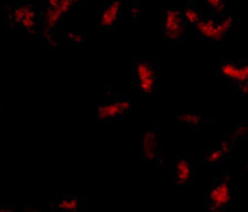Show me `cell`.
Returning a JSON list of instances; mask_svg holds the SVG:
<instances>
[{"label":"cell","mask_w":248,"mask_h":212,"mask_svg":"<svg viewBox=\"0 0 248 212\" xmlns=\"http://www.w3.org/2000/svg\"><path fill=\"white\" fill-rule=\"evenodd\" d=\"M230 178L226 175L223 178L217 179L206 192L205 208L211 211L224 210L230 204Z\"/></svg>","instance_id":"1"},{"label":"cell","mask_w":248,"mask_h":212,"mask_svg":"<svg viewBox=\"0 0 248 212\" xmlns=\"http://www.w3.org/2000/svg\"><path fill=\"white\" fill-rule=\"evenodd\" d=\"M186 29V22L179 8L171 7L164 11L161 24V35L163 39L178 40L183 38Z\"/></svg>","instance_id":"2"},{"label":"cell","mask_w":248,"mask_h":212,"mask_svg":"<svg viewBox=\"0 0 248 212\" xmlns=\"http://www.w3.org/2000/svg\"><path fill=\"white\" fill-rule=\"evenodd\" d=\"M122 12V0H112L109 5L102 9L98 17V26L101 30H110L118 21Z\"/></svg>","instance_id":"3"},{"label":"cell","mask_w":248,"mask_h":212,"mask_svg":"<svg viewBox=\"0 0 248 212\" xmlns=\"http://www.w3.org/2000/svg\"><path fill=\"white\" fill-rule=\"evenodd\" d=\"M221 74L232 83L247 82L248 67L246 63L223 62L221 66Z\"/></svg>","instance_id":"4"},{"label":"cell","mask_w":248,"mask_h":212,"mask_svg":"<svg viewBox=\"0 0 248 212\" xmlns=\"http://www.w3.org/2000/svg\"><path fill=\"white\" fill-rule=\"evenodd\" d=\"M140 150H142V158L146 159L150 163L155 161L157 157V129L156 125L152 126L150 130L143 133L142 137V146H140Z\"/></svg>","instance_id":"5"},{"label":"cell","mask_w":248,"mask_h":212,"mask_svg":"<svg viewBox=\"0 0 248 212\" xmlns=\"http://www.w3.org/2000/svg\"><path fill=\"white\" fill-rule=\"evenodd\" d=\"M124 115H125V112L120 106L118 98L110 104H98L96 106V120L98 122L117 119Z\"/></svg>","instance_id":"6"},{"label":"cell","mask_w":248,"mask_h":212,"mask_svg":"<svg viewBox=\"0 0 248 212\" xmlns=\"http://www.w3.org/2000/svg\"><path fill=\"white\" fill-rule=\"evenodd\" d=\"M177 175L173 183L177 185H187L193 180V163L188 159L175 160Z\"/></svg>","instance_id":"7"},{"label":"cell","mask_w":248,"mask_h":212,"mask_svg":"<svg viewBox=\"0 0 248 212\" xmlns=\"http://www.w3.org/2000/svg\"><path fill=\"white\" fill-rule=\"evenodd\" d=\"M134 77H135L136 82L145 79H151V77H157L155 63L152 62V60H137L135 67H134Z\"/></svg>","instance_id":"8"},{"label":"cell","mask_w":248,"mask_h":212,"mask_svg":"<svg viewBox=\"0 0 248 212\" xmlns=\"http://www.w3.org/2000/svg\"><path fill=\"white\" fill-rule=\"evenodd\" d=\"M216 23H217V21L214 19V17H212V16L201 18L200 21L195 24L199 35L202 36V38H206L210 40L212 39Z\"/></svg>","instance_id":"9"},{"label":"cell","mask_w":248,"mask_h":212,"mask_svg":"<svg viewBox=\"0 0 248 212\" xmlns=\"http://www.w3.org/2000/svg\"><path fill=\"white\" fill-rule=\"evenodd\" d=\"M55 208L62 211H77L79 208V202L76 197H60Z\"/></svg>","instance_id":"10"},{"label":"cell","mask_w":248,"mask_h":212,"mask_svg":"<svg viewBox=\"0 0 248 212\" xmlns=\"http://www.w3.org/2000/svg\"><path fill=\"white\" fill-rule=\"evenodd\" d=\"M136 84L142 93H145V94L153 93L154 91L156 90L157 77H151V79L139 81V82H136Z\"/></svg>","instance_id":"11"},{"label":"cell","mask_w":248,"mask_h":212,"mask_svg":"<svg viewBox=\"0 0 248 212\" xmlns=\"http://www.w3.org/2000/svg\"><path fill=\"white\" fill-rule=\"evenodd\" d=\"M183 16L185 22L189 23V24L195 25L197 22L202 18V13L199 9L195 7H192V6H188V7L185 8V11L183 12Z\"/></svg>","instance_id":"12"},{"label":"cell","mask_w":248,"mask_h":212,"mask_svg":"<svg viewBox=\"0 0 248 212\" xmlns=\"http://www.w3.org/2000/svg\"><path fill=\"white\" fill-rule=\"evenodd\" d=\"M223 159V153L221 150H210L206 151L205 157H204L203 163L204 164H210V166H214V164L221 163Z\"/></svg>","instance_id":"13"},{"label":"cell","mask_w":248,"mask_h":212,"mask_svg":"<svg viewBox=\"0 0 248 212\" xmlns=\"http://www.w3.org/2000/svg\"><path fill=\"white\" fill-rule=\"evenodd\" d=\"M179 122L185 123L187 125H192L195 127H200L203 125L204 123V118L203 116H199V115H178L177 116Z\"/></svg>","instance_id":"14"},{"label":"cell","mask_w":248,"mask_h":212,"mask_svg":"<svg viewBox=\"0 0 248 212\" xmlns=\"http://www.w3.org/2000/svg\"><path fill=\"white\" fill-rule=\"evenodd\" d=\"M69 39L76 46H83L85 43V35L83 33H69Z\"/></svg>","instance_id":"15"},{"label":"cell","mask_w":248,"mask_h":212,"mask_svg":"<svg viewBox=\"0 0 248 212\" xmlns=\"http://www.w3.org/2000/svg\"><path fill=\"white\" fill-rule=\"evenodd\" d=\"M205 1L209 4L211 8L219 13L222 12L223 8L226 7V0H205Z\"/></svg>","instance_id":"16"},{"label":"cell","mask_w":248,"mask_h":212,"mask_svg":"<svg viewBox=\"0 0 248 212\" xmlns=\"http://www.w3.org/2000/svg\"><path fill=\"white\" fill-rule=\"evenodd\" d=\"M118 99H119L120 106H122V108L124 109V112H125V114L129 113L130 109H132V101H130L129 98L120 97V98H118Z\"/></svg>","instance_id":"17"},{"label":"cell","mask_w":248,"mask_h":212,"mask_svg":"<svg viewBox=\"0 0 248 212\" xmlns=\"http://www.w3.org/2000/svg\"><path fill=\"white\" fill-rule=\"evenodd\" d=\"M24 8H23V6H18V7H16L14 9V13H13V19L16 23H21V21L23 18H24Z\"/></svg>","instance_id":"18"},{"label":"cell","mask_w":248,"mask_h":212,"mask_svg":"<svg viewBox=\"0 0 248 212\" xmlns=\"http://www.w3.org/2000/svg\"><path fill=\"white\" fill-rule=\"evenodd\" d=\"M246 133H247V127L246 125H238V127L233 130V137H246Z\"/></svg>","instance_id":"19"},{"label":"cell","mask_w":248,"mask_h":212,"mask_svg":"<svg viewBox=\"0 0 248 212\" xmlns=\"http://www.w3.org/2000/svg\"><path fill=\"white\" fill-rule=\"evenodd\" d=\"M230 150H231V142H230V141H228V140L222 141V143H221V152L223 153V156H227V154H229Z\"/></svg>","instance_id":"20"},{"label":"cell","mask_w":248,"mask_h":212,"mask_svg":"<svg viewBox=\"0 0 248 212\" xmlns=\"http://www.w3.org/2000/svg\"><path fill=\"white\" fill-rule=\"evenodd\" d=\"M237 87H238V91L245 96V94H247V87H248V84L247 82H241V83H238L237 84Z\"/></svg>","instance_id":"21"},{"label":"cell","mask_w":248,"mask_h":212,"mask_svg":"<svg viewBox=\"0 0 248 212\" xmlns=\"http://www.w3.org/2000/svg\"><path fill=\"white\" fill-rule=\"evenodd\" d=\"M60 0H46V8L55 9L59 6Z\"/></svg>","instance_id":"22"},{"label":"cell","mask_w":248,"mask_h":212,"mask_svg":"<svg viewBox=\"0 0 248 212\" xmlns=\"http://www.w3.org/2000/svg\"><path fill=\"white\" fill-rule=\"evenodd\" d=\"M13 210H14V208L9 207V205H2V207H0V211H13Z\"/></svg>","instance_id":"23"},{"label":"cell","mask_w":248,"mask_h":212,"mask_svg":"<svg viewBox=\"0 0 248 212\" xmlns=\"http://www.w3.org/2000/svg\"><path fill=\"white\" fill-rule=\"evenodd\" d=\"M70 1H72V2H74V4H75V2H80V1H84V0H70Z\"/></svg>","instance_id":"24"}]
</instances>
